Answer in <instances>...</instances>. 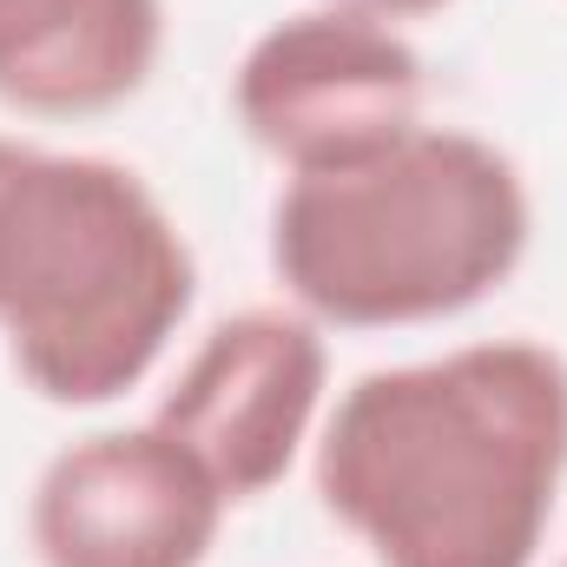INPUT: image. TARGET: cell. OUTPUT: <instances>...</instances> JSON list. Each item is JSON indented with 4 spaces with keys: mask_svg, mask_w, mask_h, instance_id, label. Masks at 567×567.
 I'll use <instances>...</instances> for the list:
<instances>
[{
    "mask_svg": "<svg viewBox=\"0 0 567 567\" xmlns=\"http://www.w3.org/2000/svg\"><path fill=\"white\" fill-rule=\"evenodd\" d=\"M310 475L377 567H535L567 482V357L495 337L370 370L323 416Z\"/></svg>",
    "mask_w": 567,
    "mask_h": 567,
    "instance_id": "obj_1",
    "label": "cell"
},
{
    "mask_svg": "<svg viewBox=\"0 0 567 567\" xmlns=\"http://www.w3.org/2000/svg\"><path fill=\"white\" fill-rule=\"evenodd\" d=\"M192 290V245L133 165L0 140V343L40 403L140 390Z\"/></svg>",
    "mask_w": 567,
    "mask_h": 567,
    "instance_id": "obj_2",
    "label": "cell"
},
{
    "mask_svg": "<svg viewBox=\"0 0 567 567\" xmlns=\"http://www.w3.org/2000/svg\"><path fill=\"white\" fill-rule=\"evenodd\" d=\"M528 178L502 145L416 126L390 152L290 178L271 205V271L310 323L416 330L475 310L522 271Z\"/></svg>",
    "mask_w": 567,
    "mask_h": 567,
    "instance_id": "obj_3",
    "label": "cell"
},
{
    "mask_svg": "<svg viewBox=\"0 0 567 567\" xmlns=\"http://www.w3.org/2000/svg\"><path fill=\"white\" fill-rule=\"evenodd\" d=\"M423 100V53L403 40V27L323 0L265 27L231 73L245 140L278 158L290 178L343 172L390 152L416 126H429Z\"/></svg>",
    "mask_w": 567,
    "mask_h": 567,
    "instance_id": "obj_4",
    "label": "cell"
},
{
    "mask_svg": "<svg viewBox=\"0 0 567 567\" xmlns=\"http://www.w3.org/2000/svg\"><path fill=\"white\" fill-rule=\"evenodd\" d=\"M323 390H330L323 323H310L297 303L284 310L258 303V310L225 317L185 357L152 423L238 508V502L271 495L297 468V455L317 442Z\"/></svg>",
    "mask_w": 567,
    "mask_h": 567,
    "instance_id": "obj_5",
    "label": "cell"
},
{
    "mask_svg": "<svg viewBox=\"0 0 567 567\" xmlns=\"http://www.w3.org/2000/svg\"><path fill=\"white\" fill-rule=\"evenodd\" d=\"M231 502L158 423L66 442L27 495L40 567H205Z\"/></svg>",
    "mask_w": 567,
    "mask_h": 567,
    "instance_id": "obj_6",
    "label": "cell"
},
{
    "mask_svg": "<svg viewBox=\"0 0 567 567\" xmlns=\"http://www.w3.org/2000/svg\"><path fill=\"white\" fill-rule=\"evenodd\" d=\"M165 53V0H0V106L33 120L113 113Z\"/></svg>",
    "mask_w": 567,
    "mask_h": 567,
    "instance_id": "obj_7",
    "label": "cell"
},
{
    "mask_svg": "<svg viewBox=\"0 0 567 567\" xmlns=\"http://www.w3.org/2000/svg\"><path fill=\"white\" fill-rule=\"evenodd\" d=\"M323 7H343V13H363V20L403 27V20H429V13H442L449 0H323Z\"/></svg>",
    "mask_w": 567,
    "mask_h": 567,
    "instance_id": "obj_8",
    "label": "cell"
},
{
    "mask_svg": "<svg viewBox=\"0 0 567 567\" xmlns=\"http://www.w3.org/2000/svg\"><path fill=\"white\" fill-rule=\"evenodd\" d=\"M561 567H567V561H561Z\"/></svg>",
    "mask_w": 567,
    "mask_h": 567,
    "instance_id": "obj_9",
    "label": "cell"
}]
</instances>
